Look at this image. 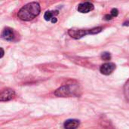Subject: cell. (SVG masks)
Instances as JSON below:
<instances>
[{"label":"cell","instance_id":"obj_5","mask_svg":"<svg viewBox=\"0 0 129 129\" xmlns=\"http://www.w3.org/2000/svg\"><path fill=\"white\" fill-rule=\"evenodd\" d=\"M115 69H116L115 63L111 62H107L101 65V67H100V71L102 74L108 76L110 75L115 70Z\"/></svg>","mask_w":129,"mask_h":129},{"label":"cell","instance_id":"obj_9","mask_svg":"<svg viewBox=\"0 0 129 129\" xmlns=\"http://www.w3.org/2000/svg\"><path fill=\"white\" fill-rule=\"evenodd\" d=\"M80 125V122L77 119H68L63 123L64 129H76Z\"/></svg>","mask_w":129,"mask_h":129},{"label":"cell","instance_id":"obj_10","mask_svg":"<svg viewBox=\"0 0 129 129\" xmlns=\"http://www.w3.org/2000/svg\"><path fill=\"white\" fill-rule=\"evenodd\" d=\"M119 14V11L116 9V8H113L110 11V14H106L104 16V19L106 20H111L113 19V17H117Z\"/></svg>","mask_w":129,"mask_h":129},{"label":"cell","instance_id":"obj_11","mask_svg":"<svg viewBox=\"0 0 129 129\" xmlns=\"http://www.w3.org/2000/svg\"><path fill=\"white\" fill-rule=\"evenodd\" d=\"M124 94L126 100L129 102V79L124 85Z\"/></svg>","mask_w":129,"mask_h":129},{"label":"cell","instance_id":"obj_8","mask_svg":"<svg viewBox=\"0 0 129 129\" xmlns=\"http://www.w3.org/2000/svg\"><path fill=\"white\" fill-rule=\"evenodd\" d=\"M2 38L6 41H12L14 39V33L12 29L6 27L2 33Z\"/></svg>","mask_w":129,"mask_h":129},{"label":"cell","instance_id":"obj_2","mask_svg":"<svg viewBox=\"0 0 129 129\" xmlns=\"http://www.w3.org/2000/svg\"><path fill=\"white\" fill-rule=\"evenodd\" d=\"M103 28L101 26L94 27L93 29H70L68 31V34L73 39H79L82 38L83 36L89 34H97L102 31Z\"/></svg>","mask_w":129,"mask_h":129},{"label":"cell","instance_id":"obj_7","mask_svg":"<svg viewBox=\"0 0 129 129\" xmlns=\"http://www.w3.org/2000/svg\"><path fill=\"white\" fill-rule=\"evenodd\" d=\"M58 14V11H47L44 14V18L47 21H51V23H55L57 21L56 15H57Z\"/></svg>","mask_w":129,"mask_h":129},{"label":"cell","instance_id":"obj_13","mask_svg":"<svg viewBox=\"0 0 129 129\" xmlns=\"http://www.w3.org/2000/svg\"><path fill=\"white\" fill-rule=\"evenodd\" d=\"M1 51H2V55H1V57H3V55H4V51H3V48H1Z\"/></svg>","mask_w":129,"mask_h":129},{"label":"cell","instance_id":"obj_4","mask_svg":"<svg viewBox=\"0 0 129 129\" xmlns=\"http://www.w3.org/2000/svg\"><path fill=\"white\" fill-rule=\"evenodd\" d=\"M15 96V92L14 90L11 88H5L2 89L0 94V101H8L11 100Z\"/></svg>","mask_w":129,"mask_h":129},{"label":"cell","instance_id":"obj_6","mask_svg":"<svg viewBox=\"0 0 129 129\" xmlns=\"http://www.w3.org/2000/svg\"><path fill=\"white\" fill-rule=\"evenodd\" d=\"M94 8V5L90 2H82L81 4H79L78 5L77 10L79 11V12L80 13H88L91 11H93Z\"/></svg>","mask_w":129,"mask_h":129},{"label":"cell","instance_id":"obj_12","mask_svg":"<svg viewBox=\"0 0 129 129\" xmlns=\"http://www.w3.org/2000/svg\"><path fill=\"white\" fill-rule=\"evenodd\" d=\"M101 58L104 60H106V61H108V60H110L111 59V55L109 52H104L101 54Z\"/></svg>","mask_w":129,"mask_h":129},{"label":"cell","instance_id":"obj_1","mask_svg":"<svg viewBox=\"0 0 129 129\" xmlns=\"http://www.w3.org/2000/svg\"><path fill=\"white\" fill-rule=\"evenodd\" d=\"M41 8L38 2H29L23 6L17 13V17L21 20L29 21L34 19L40 13Z\"/></svg>","mask_w":129,"mask_h":129},{"label":"cell","instance_id":"obj_3","mask_svg":"<svg viewBox=\"0 0 129 129\" xmlns=\"http://www.w3.org/2000/svg\"><path fill=\"white\" fill-rule=\"evenodd\" d=\"M79 88L75 85H63L54 92V94L57 97H72L79 95Z\"/></svg>","mask_w":129,"mask_h":129}]
</instances>
